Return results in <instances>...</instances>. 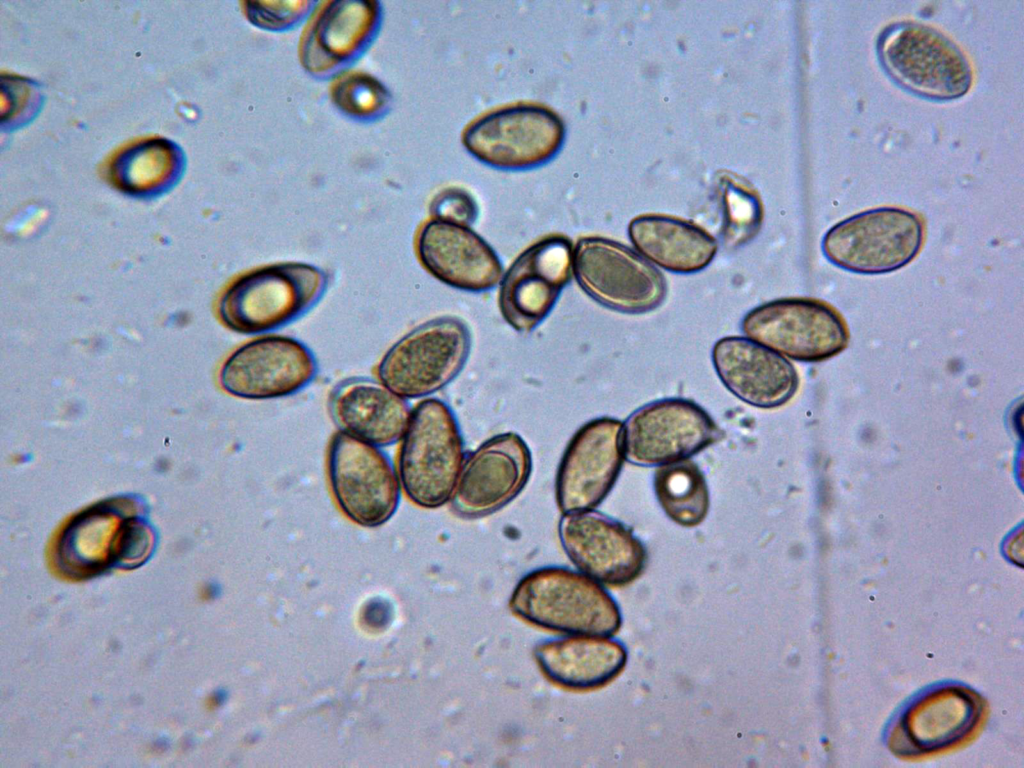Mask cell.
<instances>
[{
	"label": "cell",
	"mask_w": 1024,
	"mask_h": 768,
	"mask_svg": "<svg viewBox=\"0 0 1024 768\" xmlns=\"http://www.w3.org/2000/svg\"><path fill=\"white\" fill-rule=\"evenodd\" d=\"M327 475L339 510L353 523L377 528L397 512V469L380 447L338 431L329 444Z\"/></svg>",
	"instance_id": "obj_9"
},
{
	"label": "cell",
	"mask_w": 1024,
	"mask_h": 768,
	"mask_svg": "<svg viewBox=\"0 0 1024 768\" xmlns=\"http://www.w3.org/2000/svg\"><path fill=\"white\" fill-rule=\"evenodd\" d=\"M560 544L577 570L598 583L622 587L644 570L646 551L619 521L594 510L562 514Z\"/></svg>",
	"instance_id": "obj_16"
},
{
	"label": "cell",
	"mask_w": 1024,
	"mask_h": 768,
	"mask_svg": "<svg viewBox=\"0 0 1024 768\" xmlns=\"http://www.w3.org/2000/svg\"><path fill=\"white\" fill-rule=\"evenodd\" d=\"M399 442L397 473L407 499L428 510L447 504L466 459L450 406L438 398L419 401Z\"/></svg>",
	"instance_id": "obj_2"
},
{
	"label": "cell",
	"mask_w": 1024,
	"mask_h": 768,
	"mask_svg": "<svg viewBox=\"0 0 1024 768\" xmlns=\"http://www.w3.org/2000/svg\"><path fill=\"white\" fill-rule=\"evenodd\" d=\"M471 333L461 319L429 320L395 342L377 366L379 381L404 399L427 397L450 384L464 368Z\"/></svg>",
	"instance_id": "obj_5"
},
{
	"label": "cell",
	"mask_w": 1024,
	"mask_h": 768,
	"mask_svg": "<svg viewBox=\"0 0 1024 768\" xmlns=\"http://www.w3.org/2000/svg\"><path fill=\"white\" fill-rule=\"evenodd\" d=\"M430 212L434 219L470 226L476 221L479 209L469 192L450 187L434 197Z\"/></svg>",
	"instance_id": "obj_28"
},
{
	"label": "cell",
	"mask_w": 1024,
	"mask_h": 768,
	"mask_svg": "<svg viewBox=\"0 0 1024 768\" xmlns=\"http://www.w3.org/2000/svg\"><path fill=\"white\" fill-rule=\"evenodd\" d=\"M573 248L568 237L548 235L523 250L504 272L498 306L515 331H533L552 311L572 278Z\"/></svg>",
	"instance_id": "obj_12"
},
{
	"label": "cell",
	"mask_w": 1024,
	"mask_h": 768,
	"mask_svg": "<svg viewBox=\"0 0 1024 768\" xmlns=\"http://www.w3.org/2000/svg\"><path fill=\"white\" fill-rule=\"evenodd\" d=\"M179 167L178 152L163 140L139 144L119 156L112 177L123 190L133 194L159 192L169 185Z\"/></svg>",
	"instance_id": "obj_25"
},
{
	"label": "cell",
	"mask_w": 1024,
	"mask_h": 768,
	"mask_svg": "<svg viewBox=\"0 0 1024 768\" xmlns=\"http://www.w3.org/2000/svg\"><path fill=\"white\" fill-rule=\"evenodd\" d=\"M742 332L778 354L801 362H819L848 345L847 325L829 304L814 298L787 297L765 302L742 319Z\"/></svg>",
	"instance_id": "obj_10"
},
{
	"label": "cell",
	"mask_w": 1024,
	"mask_h": 768,
	"mask_svg": "<svg viewBox=\"0 0 1024 768\" xmlns=\"http://www.w3.org/2000/svg\"><path fill=\"white\" fill-rule=\"evenodd\" d=\"M532 454L515 432H504L481 443L465 459L450 499L460 517L492 514L513 501L532 473Z\"/></svg>",
	"instance_id": "obj_15"
},
{
	"label": "cell",
	"mask_w": 1024,
	"mask_h": 768,
	"mask_svg": "<svg viewBox=\"0 0 1024 768\" xmlns=\"http://www.w3.org/2000/svg\"><path fill=\"white\" fill-rule=\"evenodd\" d=\"M533 656L548 680L577 691L607 685L627 662L621 642L608 636L582 634L541 641L534 647Z\"/></svg>",
	"instance_id": "obj_20"
},
{
	"label": "cell",
	"mask_w": 1024,
	"mask_h": 768,
	"mask_svg": "<svg viewBox=\"0 0 1024 768\" xmlns=\"http://www.w3.org/2000/svg\"><path fill=\"white\" fill-rule=\"evenodd\" d=\"M711 416L682 398L650 402L623 423L625 459L639 466L671 464L701 452L721 438Z\"/></svg>",
	"instance_id": "obj_11"
},
{
	"label": "cell",
	"mask_w": 1024,
	"mask_h": 768,
	"mask_svg": "<svg viewBox=\"0 0 1024 768\" xmlns=\"http://www.w3.org/2000/svg\"><path fill=\"white\" fill-rule=\"evenodd\" d=\"M317 362L303 342L268 335L238 347L220 370L221 387L245 400H271L302 391L315 378Z\"/></svg>",
	"instance_id": "obj_14"
},
{
	"label": "cell",
	"mask_w": 1024,
	"mask_h": 768,
	"mask_svg": "<svg viewBox=\"0 0 1024 768\" xmlns=\"http://www.w3.org/2000/svg\"><path fill=\"white\" fill-rule=\"evenodd\" d=\"M711 358L723 385L753 407L783 406L798 389L799 377L793 364L748 337L720 338L712 348Z\"/></svg>",
	"instance_id": "obj_18"
},
{
	"label": "cell",
	"mask_w": 1024,
	"mask_h": 768,
	"mask_svg": "<svg viewBox=\"0 0 1024 768\" xmlns=\"http://www.w3.org/2000/svg\"><path fill=\"white\" fill-rule=\"evenodd\" d=\"M415 250L430 275L455 289L491 290L503 276L495 250L469 226L432 218L419 230Z\"/></svg>",
	"instance_id": "obj_17"
},
{
	"label": "cell",
	"mask_w": 1024,
	"mask_h": 768,
	"mask_svg": "<svg viewBox=\"0 0 1024 768\" xmlns=\"http://www.w3.org/2000/svg\"><path fill=\"white\" fill-rule=\"evenodd\" d=\"M411 409L380 381L351 378L339 383L329 399L339 431L383 448L400 441Z\"/></svg>",
	"instance_id": "obj_19"
},
{
	"label": "cell",
	"mask_w": 1024,
	"mask_h": 768,
	"mask_svg": "<svg viewBox=\"0 0 1024 768\" xmlns=\"http://www.w3.org/2000/svg\"><path fill=\"white\" fill-rule=\"evenodd\" d=\"M141 511L123 520L117 536L113 562L125 568L136 567L151 555L156 541L154 529Z\"/></svg>",
	"instance_id": "obj_26"
},
{
	"label": "cell",
	"mask_w": 1024,
	"mask_h": 768,
	"mask_svg": "<svg viewBox=\"0 0 1024 768\" xmlns=\"http://www.w3.org/2000/svg\"><path fill=\"white\" fill-rule=\"evenodd\" d=\"M924 242V225L912 211L878 207L832 226L821 243L834 266L857 274H884L915 259Z\"/></svg>",
	"instance_id": "obj_6"
},
{
	"label": "cell",
	"mask_w": 1024,
	"mask_h": 768,
	"mask_svg": "<svg viewBox=\"0 0 1024 768\" xmlns=\"http://www.w3.org/2000/svg\"><path fill=\"white\" fill-rule=\"evenodd\" d=\"M879 60L902 88L918 96L947 101L971 88V64L961 48L929 25L898 21L886 26L877 40Z\"/></svg>",
	"instance_id": "obj_4"
},
{
	"label": "cell",
	"mask_w": 1024,
	"mask_h": 768,
	"mask_svg": "<svg viewBox=\"0 0 1024 768\" xmlns=\"http://www.w3.org/2000/svg\"><path fill=\"white\" fill-rule=\"evenodd\" d=\"M130 498H114L82 511L63 530L58 561L73 576H89L113 565L114 548L125 517L139 511Z\"/></svg>",
	"instance_id": "obj_22"
},
{
	"label": "cell",
	"mask_w": 1024,
	"mask_h": 768,
	"mask_svg": "<svg viewBox=\"0 0 1024 768\" xmlns=\"http://www.w3.org/2000/svg\"><path fill=\"white\" fill-rule=\"evenodd\" d=\"M936 698L932 695L930 703L915 707L914 713L909 712L912 719L905 720L907 738L911 745L927 751L950 745L966 735L977 721V704L967 694L950 690Z\"/></svg>",
	"instance_id": "obj_23"
},
{
	"label": "cell",
	"mask_w": 1024,
	"mask_h": 768,
	"mask_svg": "<svg viewBox=\"0 0 1024 768\" xmlns=\"http://www.w3.org/2000/svg\"><path fill=\"white\" fill-rule=\"evenodd\" d=\"M657 500L665 514L683 527H695L709 511V490L699 467L685 459L659 466L653 478Z\"/></svg>",
	"instance_id": "obj_24"
},
{
	"label": "cell",
	"mask_w": 1024,
	"mask_h": 768,
	"mask_svg": "<svg viewBox=\"0 0 1024 768\" xmlns=\"http://www.w3.org/2000/svg\"><path fill=\"white\" fill-rule=\"evenodd\" d=\"M509 606L524 621L561 633L609 637L622 623L618 604L600 583L562 566L525 574L514 587Z\"/></svg>",
	"instance_id": "obj_1"
},
{
	"label": "cell",
	"mask_w": 1024,
	"mask_h": 768,
	"mask_svg": "<svg viewBox=\"0 0 1024 768\" xmlns=\"http://www.w3.org/2000/svg\"><path fill=\"white\" fill-rule=\"evenodd\" d=\"M727 221L725 240L732 246L746 243L757 233L761 221V206L756 196L737 187L724 194Z\"/></svg>",
	"instance_id": "obj_27"
},
{
	"label": "cell",
	"mask_w": 1024,
	"mask_h": 768,
	"mask_svg": "<svg viewBox=\"0 0 1024 768\" xmlns=\"http://www.w3.org/2000/svg\"><path fill=\"white\" fill-rule=\"evenodd\" d=\"M558 114L537 104H516L489 112L464 131L465 149L500 170H527L551 161L565 141Z\"/></svg>",
	"instance_id": "obj_8"
},
{
	"label": "cell",
	"mask_w": 1024,
	"mask_h": 768,
	"mask_svg": "<svg viewBox=\"0 0 1024 768\" xmlns=\"http://www.w3.org/2000/svg\"><path fill=\"white\" fill-rule=\"evenodd\" d=\"M628 236L640 255L671 273L700 272L718 252L717 241L710 233L671 216H638L629 223Z\"/></svg>",
	"instance_id": "obj_21"
},
{
	"label": "cell",
	"mask_w": 1024,
	"mask_h": 768,
	"mask_svg": "<svg viewBox=\"0 0 1024 768\" xmlns=\"http://www.w3.org/2000/svg\"><path fill=\"white\" fill-rule=\"evenodd\" d=\"M623 422L599 417L570 438L555 478V498L562 514L594 510L612 490L625 460Z\"/></svg>",
	"instance_id": "obj_13"
},
{
	"label": "cell",
	"mask_w": 1024,
	"mask_h": 768,
	"mask_svg": "<svg viewBox=\"0 0 1024 768\" xmlns=\"http://www.w3.org/2000/svg\"><path fill=\"white\" fill-rule=\"evenodd\" d=\"M572 270L591 299L619 313L650 312L667 295L662 272L636 250L612 239L580 238L573 248Z\"/></svg>",
	"instance_id": "obj_7"
},
{
	"label": "cell",
	"mask_w": 1024,
	"mask_h": 768,
	"mask_svg": "<svg viewBox=\"0 0 1024 768\" xmlns=\"http://www.w3.org/2000/svg\"><path fill=\"white\" fill-rule=\"evenodd\" d=\"M327 285L326 273L312 264L261 266L240 275L226 288L218 305L219 317L237 333L269 332L312 309Z\"/></svg>",
	"instance_id": "obj_3"
}]
</instances>
